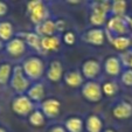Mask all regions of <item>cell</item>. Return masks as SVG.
I'll use <instances>...</instances> for the list:
<instances>
[{
	"instance_id": "cell-1",
	"label": "cell",
	"mask_w": 132,
	"mask_h": 132,
	"mask_svg": "<svg viewBox=\"0 0 132 132\" xmlns=\"http://www.w3.org/2000/svg\"><path fill=\"white\" fill-rule=\"evenodd\" d=\"M19 63L30 82H37V81H42L45 78L47 63L43 59V55L35 54V53L28 54Z\"/></svg>"
},
{
	"instance_id": "cell-2",
	"label": "cell",
	"mask_w": 132,
	"mask_h": 132,
	"mask_svg": "<svg viewBox=\"0 0 132 132\" xmlns=\"http://www.w3.org/2000/svg\"><path fill=\"white\" fill-rule=\"evenodd\" d=\"M26 15L33 26H36L52 18L49 6L46 0H27Z\"/></svg>"
},
{
	"instance_id": "cell-3",
	"label": "cell",
	"mask_w": 132,
	"mask_h": 132,
	"mask_svg": "<svg viewBox=\"0 0 132 132\" xmlns=\"http://www.w3.org/2000/svg\"><path fill=\"white\" fill-rule=\"evenodd\" d=\"M28 52H29V49H28L26 42L23 41V39L16 34L14 37H12L10 41L5 43V48H4L3 53L6 55L8 61L19 63L23 57L27 56Z\"/></svg>"
},
{
	"instance_id": "cell-4",
	"label": "cell",
	"mask_w": 132,
	"mask_h": 132,
	"mask_svg": "<svg viewBox=\"0 0 132 132\" xmlns=\"http://www.w3.org/2000/svg\"><path fill=\"white\" fill-rule=\"evenodd\" d=\"M90 14H89V22L92 27H101L106 23L110 16V8H111V1L105 0L102 3H92L89 4Z\"/></svg>"
},
{
	"instance_id": "cell-5",
	"label": "cell",
	"mask_w": 132,
	"mask_h": 132,
	"mask_svg": "<svg viewBox=\"0 0 132 132\" xmlns=\"http://www.w3.org/2000/svg\"><path fill=\"white\" fill-rule=\"evenodd\" d=\"M129 19L130 18L127 15H110L105 23L106 39H111L113 36H119V35H129Z\"/></svg>"
},
{
	"instance_id": "cell-6",
	"label": "cell",
	"mask_w": 132,
	"mask_h": 132,
	"mask_svg": "<svg viewBox=\"0 0 132 132\" xmlns=\"http://www.w3.org/2000/svg\"><path fill=\"white\" fill-rule=\"evenodd\" d=\"M37 105L34 102H32L26 94L14 95L10 103V108L12 113L20 118H27L30 115V112Z\"/></svg>"
},
{
	"instance_id": "cell-7",
	"label": "cell",
	"mask_w": 132,
	"mask_h": 132,
	"mask_svg": "<svg viewBox=\"0 0 132 132\" xmlns=\"http://www.w3.org/2000/svg\"><path fill=\"white\" fill-rule=\"evenodd\" d=\"M33 82H30L29 78L27 77L23 72L22 68H21L20 63L14 64L12 72V77L10 81V89L14 92V95H20V94H26L27 90L29 89L30 84Z\"/></svg>"
},
{
	"instance_id": "cell-8",
	"label": "cell",
	"mask_w": 132,
	"mask_h": 132,
	"mask_svg": "<svg viewBox=\"0 0 132 132\" xmlns=\"http://www.w3.org/2000/svg\"><path fill=\"white\" fill-rule=\"evenodd\" d=\"M37 108L43 112L47 119L54 120L60 116L61 109H62V103L56 97H46L40 104H37Z\"/></svg>"
},
{
	"instance_id": "cell-9",
	"label": "cell",
	"mask_w": 132,
	"mask_h": 132,
	"mask_svg": "<svg viewBox=\"0 0 132 132\" xmlns=\"http://www.w3.org/2000/svg\"><path fill=\"white\" fill-rule=\"evenodd\" d=\"M81 94L90 103L101 102L103 98L102 84L97 81H85L81 87Z\"/></svg>"
},
{
	"instance_id": "cell-10",
	"label": "cell",
	"mask_w": 132,
	"mask_h": 132,
	"mask_svg": "<svg viewBox=\"0 0 132 132\" xmlns=\"http://www.w3.org/2000/svg\"><path fill=\"white\" fill-rule=\"evenodd\" d=\"M64 65L60 59H53L47 63L45 78L50 83H59L63 80Z\"/></svg>"
},
{
	"instance_id": "cell-11",
	"label": "cell",
	"mask_w": 132,
	"mask_h": 132,
	"mask_svg": "<svg viewBox=\"0 0 132 132\" xmlns=\"http://www.w3.org/2000/svg\"><path fill=\"white\" fill-rule=\"evenodd\" d=\"M80 71L85 81H97L102 74V64L97 59H87L81 65Z\"/></svg>"
},
{
	"instance_id": "cell-12",
	"label": "cell",
	"mask_w": 132,
	"mask_h": 132,
	"mask_svg": "<svg viewBox=\"0 0 132 132\" xmlns=\"http://www.w3.org/2000/svg\"><path fill=\"white\" fill-rule=\"evenodd\" d=\"M105 39H106L105 29H103L101 27H91L89 29L84 30L81 35V40L82 41H84L88 45L96 46V47L104 45Z\"/></svg>"
},
{
	"instance_id": "cell-13",
	"label": "cell",
	"mask_w": 132,
	"mask_h": 132,
	"mask_svg": "<svg viewBox=\"0 0 132 132\" xmlns=\"http://www.w3.org/2000/svg\"><path fill=\"white\" fill-rule=\"evenodd\" d=\"M16 34L23 39V41L26 42L28 49L34 52L35 54L42 55V52H41V36L40 35L36 34L34 30H19V32H16Z\"/></svg>"
},
{
	"instance_id": "cell-14",
	"label": "cell",
	"mask_w": 132,
	"mask_h": 132,
	"mask_svg": "<svg viewBox=\"0 0 132 132\" xmlns=\"http://www.w3.org/2000/svg\"><path fill=\"white\" fill-rule=\"evenodd\" d=\"M111 115L115 119L125 120L132 117V104L127 101L119 100L111 108Z\"/></svg>"
},
{
	"instance_id": "cell-15",
	"label": "cell",
	"mask_w": 132,
	"mask_h": 132,
	"mask_svg": "<svg viewBox=\"0 0 132 132\" xmlns=\"http://www.w3.org/2000/svg\"><path fill=\"white\" fill-rule=\"evenodd\" d=\"M26 95L36 105L40 104L47 97V87H46L45 81L42 80V81H37V82H33L30 84L29 89L26 92Z\"/></svg>"
},
{
	"instance_id": "cell-16",
	"label": "cell",
	"mask_w": 132,
	"mask_h": 132,
	"mask_svg": "<svg viewBox=\"0 0 132 132\" xmlns=\"http://www.w3.org/2000/svg\"><path fill=\"white\" fill-rule=\"evenodd\" d=\"M62 40L61 35H52V36H43L41 37V52L42 55L52 54V53H57L62 47Z\"/></svg>"
},
{
	"instance_id": "cell-17",
	"label": "cell",
	"mask_w": 132,
	"mask_h": 132,
	"mask_svg": "<svg viewBox=\"0 0 132 132\" xmlns=\"http://www.w3.org/2000/svg\"><path fill=\"white\" fill-rule=\"evenodd\" d=\"M103 69L110 77H118L124 70V67L119 56H109L103 63Z\"/></svg>"
},
{
	"instance_id": "cell-18",
	"label": "cell",
	"mask_w": 132,
	"mask_h": 132,
	"mask_svg": "<svg viewBox=\"0 0 132 132\" xmlns=\"http://www.w3.org/2000/svg\"><path fill=\"white\" fill-rule=\"evenodd\" d=\"M34 30L36 34H39L41 37L43 36H52V35L57 34V29H56V22L55 19L49 18L47 20H45L43 22L39 23V25L34 26ZM60 35V34H59Z\"/></svg>"
},
{
	"instance_id": "cell-19",
	"label": "cell",
	"mask_w": 132,
	"mask_h": 132,
	"mask_svg": "<svg viewBox=\"0 0 132 132\" xmlns=\"http://www.w3.org/2000/svg\"><path fill=\"white\" fill-rule=\"evenodd\" d=\"M63 81L69 88H81L85 80L78 69H70L64 72Z\"/></svg>"
},
{
	"instance_id": "cell-20",
	"label": "cell",
	"mask_w": 132,
	"mask_h": 132,
	"mask_svg": "<svg viewBox=\"0 0 132 132\" xmlns=\"http://www.w3.org/2000/svg\"><path fill=\"white\" fill-rule=\"evenodd\" d=\"M13 68H14V63L8 60L0 62V89H5L8 87L12 77Z\"/></svg>"
},
{
	"instance_id": "cell-21",
	"label": "cell",
	"mask_w": 132,
	"mask_h": 132,
	"mask_svg": "<svg viewBox=\"0 0 132 132\" xmlns=\"http://www.w3.org/2000/svg\"><path fill=\"white\" fill-rule=\"evenodd\" d=\"M15 35H16V29H15L14 23L8 19H1L0 20V40L6 43Z\"/></svg>"
},
{
	"instance_id": "cell-22",
	"label": "cell",
	"mask_w": 132,
	"mask_h": 132,
	"mask_svg": "<svg viewBox=\"0 0 132 132\" xmlns=\"http://www.w3.org/2000/svg\"><path fill=\"white\" fill-rule=\"evenodd\" d=\"M111 46L117 52L124 53L129 49H132V37L130 35H119L109 39Z\"/></svg>"
},
{
	"instance_id": "cell-23",
	"label": "cell",
	"mask_w": 132,
	"mask_h": 132,
	"mask_svg": "<svg viewBox=\"0 0 132 132\" xmlns=\"http://www.w3.org/2000/svg\"><path fill=\"white\" fill-rule=\"evenodd\" d=\"M84 129L87 132H102L104 130V122L97 113H91L84 120Z\"/></svg>"
},
{
	"instance_id": "cell-24",
	"label": "cell",
	"mask_w": 132,
	"mask_h": 132,
	"mask_svg": "<svg viewBox=\"0 0 132 132\" xmlns=\"http://www.w3.org/2000/svg\"><path fill=\"white\" fill-rule=\"evenodd\" d=\"M63 126L67 132H83L84 131V120L82 117L72 115L63 120Z\"/></svg>"
},
{
	"instance_id": "cell-25",
	"label": "cell",
	"mask_w": 132,
	"mask_h": 132,
	"mask_svg": "<svg viewBox=\"0 0 132 132\" xmlns=\"http://www.w3.org/2000/svg\"><path fill=\"white\" fill-rule=\"evenodd\" d=\"M47 120L48 119L46 118V116L43 115V112L37 106L30 112V115L27 117L28 124L32 127H34V129H41V127H43L47 124Z\"/></svg>"
},
{
	"instance_id": "cell-26",
	"label": "cell",
	"mask_w": 132,
	"mask_h": 132,
	"mask_svg": "<svg viewBox=\"0 0 132 132\" xmlns=\"http://www.w3.org/2000/svg\"><path fill=\"white\" fill-rule=\"evenodd\" d=\"M102 92H103V97H115L119 92V84L116 80H108L104 81L102 83Z\"/></svg>"
},
{
	"instance_id": "cell-27",
	"label": "cell",
	"mask_w": 132,
	"mask_h": 132,
	"mask_svg": "<svg viewBox=\"0 0 132 132\" xmlns=\"http://www.w3.org/2000/svg\"><path fill=\"white\" fill-rule=\"evenodd\" d=\"M126 12H127V1L126 0L111 1L110 15H126Z\"/></svg>"
},
{
	"instance_id": "cell-28",
	"label": "cell",
	"mask_w": 132,
	"mask_h": 132,
	"mask_svg": "<svg viewBox=\"0 0 132 132\" xmlns=\"http://www.w3.org/2000/svg\"><path fill=\"white\" fill-rule=\"evenodd\" d=\"M61 40H62V43L65 46H74L77 41V36L75 34L74 30L67 29L64 33L61 34Z\"/></svg>"
},
{
	"instance_id": "cell-29",
	"label": "cell",
	"mask_w": 132,
	"mask_h": 132,
	"mask_svg": "<svg viewBox=\"0 0 132 132\" xmlns=\"http://www.w3.org/2000/svg\"><path fill=\"white\" fill-rule=\"evenodd\" d=\"M119 81L124 87L132 88V69H124L119 76Z\"/></svg>"
},
{
	"instance_id": "cell-30",
	"label": "cell",
	"mask_w": 132,
	"mask_h": 132,
	"mask_svg": "<svg viewBox=\"0 0 132 132\" xmlns=\"http://www.w3.org/2000/svg\"><path fill=\"white\" fill-rule=\"evenodd\" d=\"M10 13V6L5 0H0V20L5 19Z\"/></svg>"
},
{
	"instance_id": "cell-31",
	"label": "cell",
	"mask_w": 132,
	"mask_h": 132,
	"mask_svg": "<svg viewBox=\"0 0 132 132\" xmlns=\"http://www.w3.org/2000/svg\"><path fill=\"white\" fill-rule=\"evenodd\" d=\"M46 132H67L62 124H53L47 129Z\"/></svg>"
},
{
	"instance_id": "cell-32",
	"label": "cell",
	"mask_w": 132,
	"mask_h": 132,
	"mask_svg": "<svg viewBox=\"0 0 132 132\" xmlns=\"http://www.w3.org/2000/svg\"><path fill=\"white\" fill-rule=\"evenodd\" d=\"M68 5H78V4L82 3V0H63Z\"/></svg>"
},
{
	"instance_id": "cell-33",
	"label": "cell",
	"mask_w": 132,
	"mask_h": 132,
	"mask_svg": "<svg viewBox=\"0 0 132 132\" xmlns=\"http://www.w3.org/2000/svg\"><path fill=\"white\" fill-rule=\"evenodd\" d=\"M0 132H11V131L5 124H1V123H0Z\"/></svg>"
},
{
	"instance_id": "cell-34",
	"label": "cell",
	"mask_w": 132,
	"mask_h": 132,
	"mask_svg": "<svg viewBox=\"0 0 132 132\" xmlns=\"http://www.w3.org/2000/svg\"><path fill=\"white\" fill-rule=\"evenodd\" d=\"M4 48H5V43H4L3 41L0 40V53H3V52H4Z\"/></svg>"
},
{
	"instance_id": "cell-35",
	"label": "cell",
	"mask_w": 132,
	"mask_h": 132,
	"mask_svg": "<svg viewBox=\"0 0 132 132\" xmlns=\"http://www.w3.org/2000/svg\"><path fill=\"white\" fill-rule=\"evenodd\" d=\"M89 1V4H92V3H102V1H105V0H87Z\"/></svg>"
},
{
	"instance_id": "cell-36",
	"label": "cell",
	"mask_w": 132,
	"mask_h": 132,
	"mask_svg": "<svg viewBox=\"0 0 132 132\" xmlns=\"http://www.w3.org/2000/svg\"><path fill=\"white\" fill-rule=\"evenodd\" d=\"M129 27H130V32L132 33V16L129 19Z\"/></svg>"
},
{
	"instance_id": "cell-37",
	"label": "cell",
	"mask_w": 132,
	"mask_h": 132,
	"mask_svg": "<svg viewBox=\"0 0 132 132\" xmlns=\"http://www.w3.org/2000/svg\"><path fill=\"white\" fill-rule=\"evenodd\" d=\"M102 132H116L113 129H104Z\"/></svg>"
},
{
	"instance_id": "cell-38",
	"label": "cell",
	"mask_w": 132,
	"mask_h": 132,
	"mask_svg": "<svg viewBox=\"0 0 132 132\" xmlns=\"http://www.w3.org/2000/svg\"><path fill=\"white\" fill-rule=\"evenodd\" d=\"M110 1H117V0H110Z\"/></svg>"
},
{
	"instance_id": "cell-39",
	"label": "cell",
	"mask_w": 132,
	"mask_h": 132,
	"mask_svg": "<svg viewBox=\"0 0 132 132\" xmlns=\"http://www.w3.org/2000/svg\"><path fill=\"white\" fill-rule=\"evenodd\" d=\"M46 1H52V0H46Z\"/></svg>"
},
{
	"instance_id": "cell-40",
	"label": "cell",
	"mask_w": 132,
	"mask_h": 132,
	"mask_svg": "<svg viewBox=\"0 0 132 132\" xmlns=\"http://www.w3.org/2000/svg\"><path fill=\"white\" fill-rule=\"evenodd\" d=\"M12 1H15V0H12Z\"/></svg>"
},
{
	"instance_id": "cell-41",
	"label": "cell",
	"mask_w": 132,
	"mask_h": 132,
	"mask_svg": "<svg viewBox=\"0 0 132 132\" xmlns=\"http://www.w3.org/2000/svg\"><path fill=\"white\" fill-rule=\"evenodd\" d=\"M0 91H1V89H0Z\"/></svg>"
}]
</instances>
